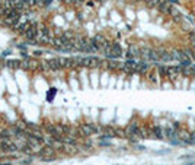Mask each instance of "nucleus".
<instances>
[{"mask_svg":"<svg viewBox=\"0 0 195 165\" xmlns=\"http://www.w3.org/2000/svg\"><path fill=\"white\" fill-rule=\"evenodd\" d=\"M23 37L26 38V41H34L38 38V23L37 22H31L29 29L23 34Z\"/></svg>","mask_w":195,"mask_h":165,"instance_id":"1","label":"nucleus"},{"mask_svg":"<svg viewBox=\"0 0 195 165\" xmlns=\"http://www.w3.org/2000/svg\"><path fill=\"white\" fill-rule=\"evenodd\" d=\"M57 130L61 136H70V133H72V127L69 124H57Z\"/></svg>","mask_w":195,"mask_h":165,"instance_id":"2","label":"nucleus"},{"mask_svg":"<svg viewBox=\"0 0 195 165\" xmlns=\"http://www.w3.org/2000/svg\"><path fill=\"white\" fill-rule=\"evenodd\" d=\"M6 67L10 70H18V69H20V60H8Z\"/></svg>","mask_w":195,"mask_h":165,"instance_id":"3","label":"nucleus"},{"mask_svg":"<svg viewBox=\"0 0 195 165\" xmlns=\"http://www.w3.org/2000/svg\"><path fill=\"white\" fill-rule=\"evenodd\" d=\"M48 64H50V67H51V72H58V70H61L57 57L56 58H48Z\"/></svg>","mask_w":195,"mask_h":165,"instance_id":"4","label":"nucleus"},{"mask_svg":"<svg viewBox=\"0 0 195 165\" xmlns=\"http://www.w3.org/2000/svg\"><path fill=\"white\" fill-rule=\"evenodd\" d=\"M41 70H42L44 73L51 72V67H50V64H48V60H41Z\"/></svg>","mask_w":195,"mask_h":165,"instance_id":"5","label":"nucleus"},{"mask_svg":"<svg viewBox=\"0 0 195 165\" xmlns=\"http://www.w3.org/2000/svg\"><path fill=\"white\" fill-rule=\"evenodd\" d=\"M20 70H29V58L20 60Z\"/></svg>","mask_w":195,"mask_h":165,"instance_id":"6","label":"nucleus"},{"mask_svg":"<svg viewBox=\"0 0 195 165\" xmlns=\"http://www.w3.org/2000/svg\"><path fill=\"white\" fill-rule=\"evenodd\" d=\"M56 92H57L56 88H51V89L48 91V95H47V101H53V99H54V97H56Z\"/></svg>","mask_w":195,"mask_h":165,"instance_id":"7","label":"nucleus"},{"mask_svg":"<svg viewBox=\"0 0 195 165\" xmlns=\"http://www.w3.org/2000/svg\"><path fill=\"white\" fill-rule=\"evenodd\" d=\"M56 155H50V156H39L41 161H45V162H50V161H56Z\"/></svg>","mask_w":195,"mask_h":165,"instance_id":"8","label":"nucleus"},{"mask_svg":"<svg viewBox=\"0 0 195 165\" xmlns=\"http://www.w3.org/2000/svg\"><path fill=\"white\" fill-rule=\"evenodd\" d=\"M34 56H35V57H38V56H42V51H41V50H37V51H34Z\"/></svg>","mask_w":195,"mask_h":165,"instance_id":"9","label":"nucleus"},{"mask_svg":"<svg viewBox=\"0 0 195 165\" xmlns=\"http://www.w3.org/2000/svg\"><path fill=\"white\" fill-rule=\"evenodd\" d=\"M9 54H10V50H6V51L2 53V57H6V56H9Z\"/></svg>","mask_w":195,"mask_h":165,"instance_id":"10","label":"nucleus"},{"mask_svg":"<svg viewBox=\"0 0 195 165\" xmlns=\"http://www.w3.org/2000/svg\"><path fill=\"white\" fill-rule=\"evenodd\" d=\"M18 48H19V50H25V48H26V45H25V44H19Z\"/></svg>","mask_w":195,"mask_h":165,"instance_id":"11","label":"nucleus"},{"mask_svg":"<svg viewBox=\"0 0 195 165\" xmlns=\"http://www.w3.org/2000/svg\"><path fill=\"white\" fill-rule=\"evenodd\" d=\"M0 130H2V129H0Z\"/></svg>","mask_w":195,"mask_h":165,"instance_id":"12","label":"nucleus"}]
</instances>
